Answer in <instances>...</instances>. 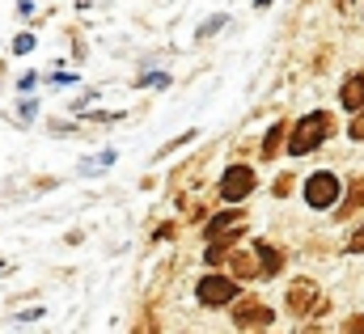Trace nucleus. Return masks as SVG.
<instances>
[{
	"mask_svg": "<svg viewBox=\"0 0 364 334\" xmlns=\"http://www.w3.org/2000/svg\"><path fill=\"white\" fill-rule=\"evenodd\" d=\"M237 296V284L233 279H225V275H203L199 279V305H229Z\"/></svg>",
	"mask_w": 364,
	"mask_h": 334,
	"instance_id": "3",
	"label": "nucleus"
},
{
	"mask_svg": "<svg viewBox=\"0 0 364 334\" xmlns=\"http://www.w3.org/2000/svg\"><path fill=\"white\" fill-rule=\"evenodd\" d=\"M339 102H343L348 110H360V106H364V77H360V72H356V77H348L343 93H339Z\"/></svg>",
	"mask_w": 364,
	"mask_h": 334,
	"instance_id": "9",
	"label": "nucleus"
},
{
	"mask_svg": "<svg viewBox=\"0 0 364 334\" xmlns=\"http://www.w3.org/2000/svg\"><path fill=\"white\" fill-rule=\"evenodd\" d=\"M242 229V216L237 212H220L212 225H208V242H220V237H229V233H237Z\"/></svg>",
	"mask_w": 364,
	"mask_h": 334,
	"instance_id": "8",
	"label": "nucleus"
},
{
	"mask_svg": "<svg viewBox=\"0 0 364 334\" xmlns=\"http://www.w3.org/2000/svg\"><path fill=\"white\" fill-rule=\"evenodd\" d=\"M259 258H263V271H267V275H272V271H279V262H284L272 246H259Z\"/></svg>",
	"mask_w": 364,
	"mask_h": 334,
	"instance_id": "12",
	"label": "nucleus"
},
{
	"mask_svg": "<svg viewBox=\"0 0 364 334\" xmlns=\"http://www.w3.org/2000/svg\"><path fill=\"white\" fill-rule=\"evenodd\" d=\"M352 140H364V106H360V114H356V123H352Z\"/></svg>",
	"mask_w": 364,
	"mask_h": 334,
	"instance_id": "15",
	"label": "nucleus"
},
{
	"mask_svg": "<svg viewBox=\"0 0 364 334\" xmlns=\"http://www.w3.org/2000/svg\"><path fill=\"white\" fill-rule=\"evenodd\" d=\"M348 250H352V254H364V229H356V237L348 242Z\"/></svg>",
	"mask_w": 364,
	"mask_h": 334,
	"instance_id": "16",
	"label": "nucleus"
},
{
	"mask_svg": "<svg viewBox=\"0 0 364 334\" xmlns=\"http://www.w3.org/2000/svg\"><path fill=\"white\" fill-rule=\"evenodd\" d=\"M335 199H339V178H335V173L322 169V173H314V178L305 182V203H309V208H331Z\"/></svg>",
	"mask_w": 364,
	"mask_h": 334,
	"instance_id": "2",
	"label": "nucleus"
},
{
	"mask_svg": "<svg viewBox=\"0 0 364 334\" xmlns=\"http://www.w3.org/2000/svg\"><path fill=\"white\" fill-rule=\"evenodd\" d=\"M272 309L267 305H259V301H250V305H242L237 309V318H233V326L237 330H263V326H272Z\"/></svg>",
	"mask_w": 364,
	"mask_h": 334,
	"instance_id": "6",
	"label": "nucleus"
},
{
	"mask_svg": "<svg viewBox=\"0 0 364 334\" xmlns=\"http://www.w3.org/2000/svg\"><path fill=\"white\" fill-rule=\"evenodd\" d=\"M267 4H272V0H255V9H267Z\"/></svg>",
	"mask_w": 364,
	"mask_h": 334,
	"instance_id": "17",
	"label": "nucleus"
},
{
	"mask_svg": "<svg viewBox=\"0 0 364 334\" xmlns=\"http://www.w3.org/2000/svg\"><path fill=\"white\" fill-rule=\"evenodd\" d=\"M250 275H263L259 246L255 250H233V279H250Z\"/></svg>",
	"mask_w": 364,
	"mask_h": 334,
	"instance_id": "7",
	"label": "nucleus"
},
{
	"mask_svg": "<svg viewBox=\"0 0 364 334\" xmlns=\"http://www.w3.org/2000/svg\"><path fill=\"white\" fill-rule=\"evenodd\" d=\"M225 21H229V17H225V13H216V17H212L208 26H199V38H208V34H216V30H220Z\"/></svg>",
	"mask_w": 364,
	"mask_h": 334,
	"instance_id": "13",
	"label": "nucleus"
},
{
	"mask_svg": "<svg viewBox=\"0 0 364 334\" xmlns=\"http://www.w3.org/2000/svg\"><path fill=\"white\" fill-rule=\"evenodd\" d=\"M356 208H364V182H356V186H352V195L343 199V208H339V216H352Z\"/></svg>",
	"mask_w": 364,
	"mask_h": 334,
	"instance_id": "10",
	"label": "nucleus"
},
{
	"mask_svg": "<svg viewBox=\"0 0 364 334\" xmlns=\"http://www.w3.org/2000/svg\"><path fill=\"white\" fill-rule=\"evenodd\" d=\"M279 140H284V123H275L272 131H267V140H263V157H275V153H279Z\"/></svg>",
	"mask_w": 364,
	"mask_h": 334,
	"instance_id": "11",
	"label": "nucleus"
},
{
	"mask_svg": "<svg viewBox=\"0 0 364 334\" xmlns=\"http://www.w3.org/2000/svg\"><path fill=\"white\" fill-rule=\"evenodd\" d=\"M314 305H318V284L296 279V284L288 288V309H292L296 318H309V313H314Z\"/></svg>",
	"mask_w": 364,
	"mask_h": 334,
	"instance_id": "5",
	"label": "nucleus"
},
{
	"mask_svg": "<svg viewBox=\"0 0 364 334\" xmlns=\"http://www.w3.org/2000/svg\"><path fill=\"white\" fill-rule=\"evenodd\" d=\"M250 190H255V173H250L246 166H233L229 173H225V182H220V195H225L229 203H242Z\"/></svg>",
	"mask_w": 364,
	"mask_h": 334,
	"instance_id": "4",
	"label": "nucleus"
},
{
	"mask_svg": "<svg viewBox=\"0 0 364 334\" xmlns=\"http://www.w3.org/2000/svg\"><path fill=\"white\" fill-rule=\"evenodd\" d=\"M326 136H331V119H326L322 110H318V114H305V119L292 127V149H288V153H292V157H305V153H314Z\"/></svg>",
	"mask_w": 364,
	"mask_h": 334,
	"instance_id": "1",
	"label": "nucleus"
},
{
	"mask_svg": "<svg viewBox=\"0 0 364 334\" xmlns=\"http://www.w3.org/2000/svg\"><path fill=\"white\" fill-rule=\"evenodd\" d=\"M13 51H17V55H26V51H34V38H30V34H21V38H13Z\"/></svg>",
	"mask_w": 364,
	"mask_h": 334,
	"instance_id": "14",
	"label": "nucleus"
}]
</instances>
